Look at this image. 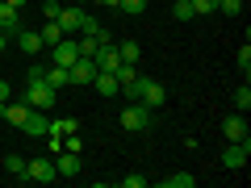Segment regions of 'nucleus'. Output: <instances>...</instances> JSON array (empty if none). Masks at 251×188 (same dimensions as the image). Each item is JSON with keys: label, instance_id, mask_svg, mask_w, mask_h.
I'll return each instance as SVG.
<instances>
[{"label": "nucleus", "instance_id": "1", "mask_svg": "<svg viewBox=\"0 0 251 188\" xmlns=\"http://www.w3.org/2000/svg\"><path fill=\"white\" fill-rule=\"evenodd\" d=\"M122 92L130 100H143L147 109H163L168 105V88H163L159 80H151V75H134L130 84H122Z\"/></svg>", "mask_w": 251, "mask_h": 188}, {"label": "nucleus", "instance_id": "2", "mask_svg": "<svg viewBox=\"0 0 251 188\" xmlns=\"http://www.w3.org/2000/svg\"><path fill=\"white\" fill-rule=\"evenodd\" d=\"M54 100H59V88H50V84L42 80V75H25V105L29 109H54Z\"/></svg>", "mask_w": 251, "mask_h": 188}, {"label": "nucleus", "instance_id": "3", "mask_svg": "<svg viewBox=\"0 0 251 188\" xmlns=\"http://www.w3.org/2000/svg\"><path fill=\"white\" fill-rule=\"evenodd\" d=\"M117 121H122V130H130V134H143L147 125H151V109H147L143 100H134L130 109H122V117H117Z\"/></svg>", "mask_w": 251, "mask_h": 188}, {"label": "nucleus", "instance_id": "4", "mask_svg": "<svg viewBox=\"0 0 251 188\" xmlns=\"http://www.w3.org/2000/svg\"><path fill=\"white\" fill-rule=\"evenodd\" d=\"M25 180L50 184V180H59V167H54V159H25Z\"/></svg>", "mask_w": 251, "mask_h": 188}, {"label": "nucleus", "instance_id": "5", "mask_svg": "<svg viewBox=\"0 0 251 188\" xmlns=\"http://www.w3.org/2000/svg\"><path fill=\"white\" fill-rule=\"evenodd\" d=\"M247 159H251V138H247V142H230L222 151V167H230V171L247 167Z\"/></svg>", "mask_w": 251, "mask_h": 188}, {"label": "nucleus", "instance_id": "6", "mask_svg": "<svg viewBox=\"0 0 251 188\" xmlns=\"http://www.w3.org/2000/svg\"><path fill=\"white\" fill-rule=\"evenodd\" d=\"M75 59H80V46H75V38H59V42L50 46V63H59V67H72Z\"/></svg>", "mask_w": 251, "mask_h": 188}, {"label": "nucleus", "instance_id": "7", "mask_svg": "<svg viewBox=\"0 0 251 188\" xmlns=\"http://www.w3.org/2000/svg\"><path fill=\"white\" fill-rule=\"evenodd\" d=\"M17 130H25L29 138H46V134H50V117H46L42 109H29V113H25V121H21Z\"/></svg>", "mask_w": 251, "mask_h": 188}, {"label": "nucleus", "instance_id": "8", "mask_svg": "<svg viewBox=\"0 0 251 188\" xmlns=\"http://www.w3.org/2000/svg\"><path fill=\"white\" fill-rule=\"evenodd\" d=\"M222 134H226V142H247V138H251L247 117H243V113H230V117L222 121Z\"/></svg>", "mask_w": 251, "mask_h": 188}, {"label": "nucleus", "instance_id": "9", "mask_svg": "<svg viewBox=\"0 0 251 188\" xmlns=\"http://www.w3.org/2000/svg\"><path fill=\"white\" fill-rule=\"evenodd\" d=\"M67 71H72V84H75V88H84V84H92V80H97V63L80 54V59H75L72 67H67Z\"/></svg>", "mask_w": 251, "mask_h": 188}, {"label": "nucleus", "instance_id": "10", "mask_svg": "<svg viewBox=\"0 0 251 188\" xmlns=\"http://www.w3.org/2000/svg\"><path fill=\"white\" fill-rule=\"evenodd\" d=\"M59 25H63V34H67V38H75V34H80V25H84V9H75V4L67 9V4H63Z\"/></svg>", "mask_w": 251, "mask_h": 188}, {"label": "nucleus", "instance_id": "11", "mask_svg": "<svg viewBox=\"0 0 251 188\" xmlns=\"http://www.w3.org/2000/svg\"><path fill=\"white\" fill-rule=\"evenodd\" d=\"M92 88H97V92H100L105 100L122 96V84H117V75H109V71H97V80H92Z\"/></svg>", "mask_w": 251, "mask_h": 188}, {"label": "nucleus", "instance_id": "12", "mask_svg": "<svg viewBox=\"0 0 251 188\" xmlns=\"http://www.w3.org/2000/svg\"><path fill=\"white\" fill-rule=\"evenodd\" d=\"M54 167H59V176H80V151H59V159H54Z\"/></svg>", "mask_w": 251, "mask_h": 188}, {"label": "nucleus", "instance_id": "13", "mask_svg": "<svg viewBox=\"0 0 251 188\" xmlns=\"http://www.w3.org/2000/svg\"><path fill=\"white\" fill-rule=\"evenodd\" d=\"M0 29H4V34H17V29H21V13L17 9H13V4H4V0H0Z\"/></svg>", "mask_w": 251, "mask_h": 188}, {"label": "nucleus", "instance_id": "14", "mask_svg": "<svg viewBox=\"0 0 251 188\" xmlns=\"http://www.w3.org/2000/svg\"><path fill=\"white\" fill-rule=\"evenodd\" d=\"M42 80L50 84V88H67V84H72V71L59 67V63H50V67H42Z\"/></svg>", "mask_w": 251, "mask_h": 188}, {"label": "nucleus", "instance_id": "15", "mask_svg": "<svg viewBox=\"0 0 251 188\" xmlns=\"http://www.w3.org/2000/svg\"><path fill=\"white\" fill-rule=\"evenodd\" d=\"M13 42H17L25 54H38V50H42V38H38V29H17V34H13Z\"/></svg>", "mask_w": 251, "mask_h": 188}, {"label": "nucleus", "instance_id": "16", "mask_svg": "<svg viewBox=\"0 0 251 188\" xmlns=\"http://www.w3.org/2000/svg\"><path fill=\"white\" fill-rule=\"evenodd\" d=\"M38 38H42V46H54L59 38H67V34H63V25H59V21H46V25L38 29Z\"/></svg>", "mask_w": 251, "mask_h": 188}, {"label": "nucleus", "instance_id": "17", "mask_svg": "<svg viewBox=\"0 0 251 188\" xmlns=\"http://www.w3.org/2000/svg\"><path fill=\"white\" fill-rule=\"evenodd\" d=\"M117 54H122V63H134V67H138V54H143V46H138V42H117Z\"/></svg>", "mask_w": 251, "mask_h": 188}, {"label": "nucleus", "instance_id": "18", "mask_svg": "<svg viewBox=\"0 0 251 188\" xmlns=\"http://www.w3.org/2000/svg\"><path fill=\"white\" fill-rule=\"evenodd\" d=\"M197 176H188V171H176V176H163V188H193Z\"/></svg>", "mask_w": 251, "mask_h": 188}, {"label": "nucleus", "instance_id": "19", "mask_svg": "<svg viewBox=\"0 0 251 188\" xmlns=\"http://www.w3.org/2000/svg\"><path fill=\"white\" fill-rule=\"evenodd\" d=\"M50 134H80V125H75V117H59V121H50Z\"/></svg>", "mask_w": 251, "mask_h": 188}, {"label": "nucleus", "instance_id": "20", "mask_svg": "<svg viewBox=\"0 0 251 188\" xmlns=\"http://www.w3.org/2000/svg\"><path fill=\"white\" fill-rule=\"evenodd\" d=\"M100 42H109V38H88V34H80V42H75V46H80V54H84V59H92Z\"/></svg>", "mask_w": 251, "mask_h": 188}, {"label": "nucleus", "instance_id": "21", "mask_svg": "<svg viewBox=\"0 0 251 188\" xmlns=\"http://www.w3.org/2000/svg\"><path fill=\"white\" fill-rule=\"evenodd\" d=\"M80 34H88V38H109V34H105V25H100L97 17H88V13H84V25H80Z\"/></svg>", "mask_w": 251, "mask_h": 188}, {"label": "nucleus", "instance_id": "22", "mask_svg": "<svg viewBox=\"0 0 251 188\" xmlns=\"http://www.w3.org/2000/svg\"><path fill=\"white\" fill-rule=\"evenodd\" d=\"M172 17H176V21H193L197 13H193V4H188V0H176V4H172Z\"/></svg>", "mask_w": 251, "mask_h": 188}, {"label": "nucleus", "instance_id": "23", "mask_svg": "<svg viewBox=\"0 0 251 188\" xmlns=\"http://www.w3.org/2000/svg\"><path fill=\"white\" fill-rule=\"evenodd\" d=\"M4 167H9V176L25 180V159H21V155H9V159H4Z\"/></svg>", "mask_w": 251, "mask_h": 188}, {"label": "nucleus", "instance_id": "24", "mask_svg": "<svg viewBox=\"0 0 251 188\" xmlns=\"http://www.w3.org/2000/svg\"><path fill=\"white\" fill-rule=\"evenodd\" d=\"M239 71H243V80L251 75V46H247V42L239 46Z\"/></svg>", "mask_w": 251, "mask_h": 188}, {"label": "nucleus", "instance_id": "25", "mask_svg": "<svg viewBox=\"0 0 251 188\" xmlns=\"http://www.w3.org/2000/svg\"><path fill=\"white\" fill-rule=\"evenodd\" d=\"M218 13H226V17H239V13H243V0H218Z\"/></svg>", "mask_w": 251, "mask_h": 188}, {"label": "nucleus", "instance_id": "26", "mask_svg": "<svg viewBox=\"0 0 251 188\" xmlns=\"http://www.w3.org/2000/svg\"><path fill=\"white\" fill-rule=\"evenodd\" d=\"M59 13H63V0H46V4H42V17L46 21H59Z\"/></svg>", "mask_w": 251, "mask_h": 188}, {"label": "nucleus", "instance_id": "27", "mask_svg": "<svg viewBox=\"0 0 251 188\" xmlns=\"http://www.w3.org/2000/svg\"><path fill=\"white\" fill-rule=\"evenodd\" d=\"M234 105H239L243 113H247V109H251V88H247V80H243V88L234 92Z\"/></svg>", "mask_w": 251, "mask_h": 188}, {"label": "nucleus", "instance_id": "28", "mask_svg": "<svg viewBox=\"0 0 251 188\" xmlns=\"http://www.w3.org/2000/svg\"><path fill=\"white\" fill-rule=\"evenodd\" d=\"M117 9H122V13H143V9H147V0H122Z\"/></svg>", "mask_w": 251, "mask_h": 188}, {"label": "nucleus", "instance_id": "29", "mask_svg": "<svg viewBox=\"0 0 251 188\" xmlns=\"http://www.w3.org/2000/svg\"><path fill=\"white\" fill-rule=\"evenodd\" d=\"M122 188H147V176H122Z\"/></svg>", "mask_w": 251, "mask_h": 188}, {"label": "nucleus", "instance_id": "30", "mask_svg": "<svg viewBox=\"0 0 251 188\" xmlns=\"http://www.w3.org/2000/svg\"><path fill=\"white\" fill-rule=\"evenodd\" d=\"M92 4H105V9H117V4H122V0H92Z\"/></svg>", "mask_w": 251, "mask_h": 188}, {"label": "nucleus", "instance_id": "31", "mask_svg": "<svg viewBox=\"0 0 251 188\" xmlns=\"http://www.w3.org/2000/svg\"><path fill=\"white\" fill-rule=\"evenodd\" d=\"M0 100H9V80H0Z\"/></svg>", "mask_w": 251, "mask_h": 188}, {"label": "nucleus", "instance_id": "32", "mask_svg": "<svg viewBox=\"0 0 251 188\" xmlns=\"http://www.w3.org/2000/svg\"><path fill=\"white\" fill-rule=\"evenodd\" d=\"M4 46H9V34H4V29H0V54H4Z\"/></svg>", "mask_w": 251, "mask_h": 188}, {"label": "nucleus", "instance_id": "33", "mask_svg": "<svg viewBox=\"0 0 251 188\" xmlns=\"http://www.w3.org/2000/svg\"><path fill=\"white\" fill-rule=\"evenodd\" d=\"M75 4H92V0H75Z\"/></svg>", "mask_w": 251, "mask_h": 188}]
</instances>
